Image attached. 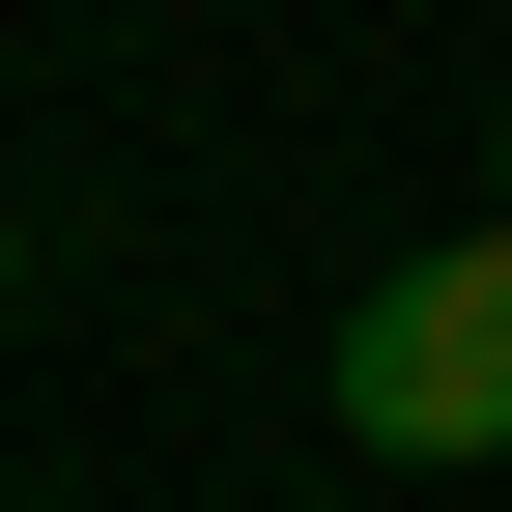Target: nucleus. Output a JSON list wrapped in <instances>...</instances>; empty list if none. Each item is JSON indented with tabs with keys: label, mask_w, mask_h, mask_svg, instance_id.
<instances>
[{
	"label": "nucleus",
	"mask_w": 512,
	"mask_h": 512,
	"mask_svg": "<svg viewBox=\"0 0 512 512\" xmlns=\"http://www.w3.org/2000/svg\"><path fill=\"white\" fill-rule=\"evenodd\" d=\"M342 427L370 456H512V228L399 256V285L342 313Z\"/></svg>",
	"instance_id": "f257e3e1"
},
{
	"label": "nucleus",
	"mask_w": 512,
	"mask_h": 512,
	"mask_svg": "<svg viewBox=\"0 0 512 512\" xmlns=\"http://www.w3.org/2000/svg\"><path fill=\"white\" fill-rule=\"evenodd\" d=\"M484 228H512V143H484Z\"/></svg>",
	"instance_id": "f03ea898"
},
{
	"label": "nucleus",
	"mask_w": 512,
	"mask_h": 512,
	"mask_svg": "<svg viewBox=\"0 0 512 512\" xmlns=\"http://www.w3.org/2000/svg\"><path fill=\"white\" fill-rule=\"evenodd\" d=\"M0 285H29V256H0Z\"/></svg>",
	"instance_id": "7ed1b4c3"
}]
</instances>
